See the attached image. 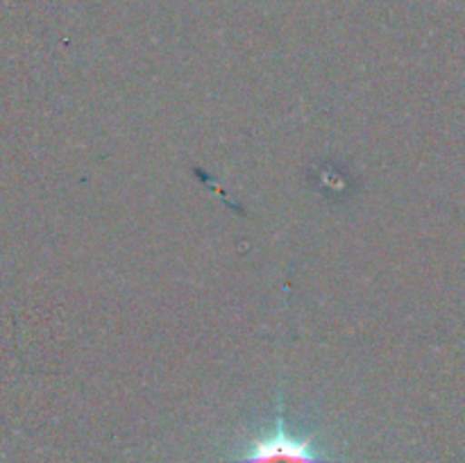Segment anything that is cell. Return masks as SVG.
I'll return each instance as SVG.
<instances>
[{
    "label": "cell",
    "instance_id": "obj_1",
    "mask_svg": "<svg viewBox=\"0 0 465 463\" xmlns=\"http://www.w3.org/2000/svg\"><path fill=\"white\" fill-rule=\"evenodd\" d=\"M234 463H336L318 457L313 452L312 443L304 438H295L286 431L284 418H282V398H280V416L272 434L263 436L250 448L241 461Z\"/></svg>",
    "mask_w": 465,
    "mask_h": 463
}]
</instances>
